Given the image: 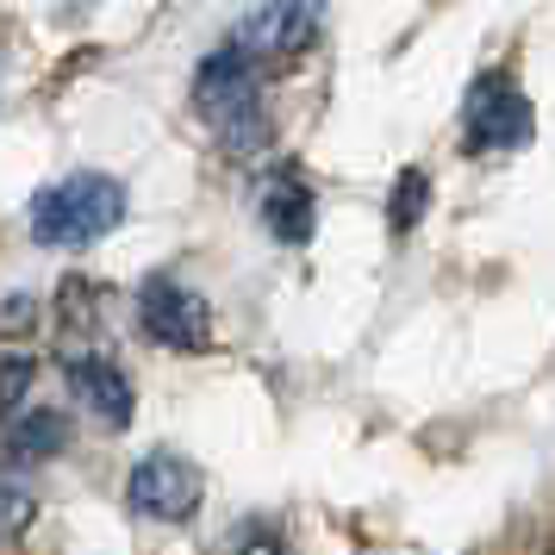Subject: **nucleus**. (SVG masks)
I'll return each mask as SVG.
<instances>
[{
    "mask_svg": "<svg viewBox=\"0 0 555 555\" xmlns=\"http://www.w3.org/2000/svg\"><path fill=\"white\" fill-rule=\"evenodd\" d=\"M31 518V493H26V475H7V537H20Z\"/></svg>",
    "mask_w": 555,
    "mask_h": 555,
    "instance_id": "obj_11",
    "label": "nucleus"
},
{
    "mask_svg": "<svg viewBox=\"0 0 555 555\" xmlns=\"http://www.w3.org/2000/svg\"><path fill=\"white\" fill-rule=\"evenodd\" d=\"M425 169H400V181H393V206H387V219H393V231H412L418 225V212H425Z\"/></svg>",
    "mask_w": 555,
    "mask_h": 555,
    "instance_id": "obj_10",
    "label": "nucleus"
},
{
    "mask_svg": "<svg viewBox=\"0 0 555 555\" xmlns=\"http://www.w3.org/2000/svg\"><path fill=\"white\" fill-rule=\"evenodd\" d=\"M138 325H144V337L163 344V350L194 356V350L212 344V306H206L188 281L151 275L144 287H138Z\"/></svg>",
    "mask_w": 555,
    "mask_h": 555,
    "instance_id": "obj_5",
    "label": "nucleus"
},
{
    "mask_svg": "<svg viewBox=\"0 0 555 555\" xmlns=\"http://www.w3.org/2000/svg\"><path fill=\"white\" fill-rule=\"evenodd\" d=\"M26 380H31V356H7V412H26Z\"/></svg>",
    "mask_w": 555,
    "mask_h": 555,
    "instance_id": "obj_12",
    "label": "nucleus"
},
{
    "mask_svg": "<svg viewBox=\"0 0 555 555\" xmlns=\"http://www.w3.org/2000/svg\"><path fill=\"white\" fill-rule=\"evenodd\" d=\"M63 450H69V418L56 405H26L7 418V475H26Z\"/></svg>",
    "mask_w": 555,
    "mask_h": 555,
    "instance_id": "obj_8",
    "label": "nucleus"
},
{
    "mask_svg": "<svg viewBox=\"0 0 555 555\" xmlns=\"http://www.w3.org/2000/svg\"><path fill=\"white\" fill-rule=\"evenodd\" d=\"M194 113L206 119V131L225 144L231 156H250L269 144V101H262V63H250L244 51H219L194 69Z\"/></svg>",
    "mask_w": 555,
    "mask_h": 555,
    "instance_id": "obj_1",
    "label": "nucleus"
},
{
    "mask_svg": "<svg viewBox=\"0 0 555 555\" xmlns=\"http://www.w3.org/2000/svg\"><path fill=\"white\" fill-rule=\"evenodd\" d=\"M126 219V188L113 176L76 169V176L38 188L31 201V237L44 250H81V244H101L106 231H119Z\"/></svg>",
    "mask_w": 555,
    "mask_h": 555,
    "instance_id": "obj_2",
    "label": "nucleus"
},
{
    "mask_svg": "<svg viewBox=\"0 0 555 555\" xmlns=\"http://www.w3.org/2000/svg\"><path fill=\"white\" fill-rule=\"evenodd\" d=\"M319 26H325V0H250V7L231 20L225 44L269 69V63L300 56L306 44L319 38Z\"/></svg>",
    "mask_w": 555,
    "mask_h": 555,
    "instance_id": "obj_3",
    "label": "nucleus"
},
{
    "mask_svg": "<svg viewBox=\"0 0 555 555\" xmlns=\"http://www.w3.org/2000/svg\"><path fill=\"white\" fill-rule=\"evenodd\" d=\"M530 131H537V113H530V101L518 94V81L505 76V69H493V76H480L475 88H468V106H462V144H468L475 156L525 151Z\"/></svg>",
    "mask_w": 555,
    "mask_h": 555,
    "instance_id": "obj_4",
    "label": "nucleus"
},
{
    "mask_svg": "<svg viewBox=\"0 0 555 555\" xmlns=\"http://www.w3.org/2000/svg\"><path fill=\"white\" fill-rule=\"evenodd\" d=\"M201 493H206L201 468L176 450H151L144 462H131V475H126L131 512H138V518H156V525L194 518V512H201Z\"/></svg>",
    "mask_w": 555,
    "mask_h": 555,
    "instance_id": "obj_6",
    "label": "nucleus"
},
{
    "mask_svg": "<svg viewBox=\"0 0 555 555\" xmlns=\"http://www.w3.org/2000/svg\"><path fill=\"white\" fill-rule=\"evenodd\" d=\"M63 380H69V393H76L101 425H131V405H138V393H131V375L113 362V356L101 350H76L63 356Z\"/></svg>",
    "mask_w": 555,
    "mask_h": 555,
    "instance_id": "obj_7",
    "label": "nucleus"
},
{
    "mask_svg": "<svg viewBox=\"0 0 555 555\" xmlns=\"http://www.w3.org/2000/svg\"><path fill=\"white\" fill-rule=\"evenodd\" d=\"M262 225H269V237L275 244H312V225H319V206H312V188H306L294 169H281V176L262 181Z\"/></svg>",
    "mask_w": 555,
    "mask_h": 555,
    "instance_id": "obj_9",
    "label": "nucleus"
}]
</instances>
